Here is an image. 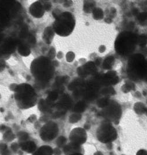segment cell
Segmentation results:
<instances>
[{
    "mask_svg": "<svg viewBox=\"0 0 147 155\" xmlns=\"http://www.w3.org/2000/svg\"><path fill=\"white\" fill-rule=\"evenodd\" d=\"M117 137L115 129L109 124H104L98 128L97 137L99 141L103 143H109L114 141Z\"/></svg>",
    "mask_w": 147,
    "mask_h": 155,
    "instance_id": "1",
    "label": "cell"
},
{
    "mask_svg": "<svg viewBox=\"0 0 147 155\" xmlns=\"http://www.w3.org/2000/svg\"><path fill=\"white\" fill-rule=\"evenodd\" d=\"M58 133V128L55 124L49 123L42 127L40 132V137L44 141L53 140Z\"/></svg>",
    "mask_w": 147,
    "mask_h": 155,
    "instance_id": "2",
    "label": "cell"
},
{
    "mask_svg": "<svg viewBox=\"0 0 147 155\" xmlns=\"http://www.w3.org/2000/svg\"><path fill=\"white\" fill-rule=\"evenodd\" d=\"M69 139L71 143L80 147L86 141L87 134L83 128H77L72 130Z\"/></svg>",
    "mask_w": 147,
    "mask_h": 155,
    "instance_id": "3",
    "label": "cell"
},
{
    "mask_svg": "<svg viewBox=\"0 0 147 155\" xmlns=\"http://www.w3.org/2000/svg\"><path fill=\"white\" fill-rule=\"evenodd\" d=\"M19 146L22 150L25 151L28 153H33L36 149L37 145L33 141H27L19 142Z\"/></svg>",
    "mask_w": 147,
    "mask_h": 155,
    "instance_id": "4",
    "label": "cell"
},
{
    "mask_svg": "<svg viewBox=\"0 0 147 155\" xmlns=\"http://www.w3.org/2000/svg\"><path fill=\"white\" fill-rule=\"evenodd\" d=\"M53 149L48 145H44L36 149L32 155H52Z\"/></svg>",
    "mask_w": 147,
    "mask_h": 155,
    "instance_id": "5",
    "label": "cell"
},
{
    "mask_svg": "<svg viewBox=\"0 0 147 155\" xmlns=\"http://www.w3.org/2000/svg\"><path fill=\"white\" fill-rule=\"evenodd\" d=\"M80 147L75 145L72 143H69L68 145H65L63 147V152L66 155H71L75 153H80Z\"/></svg>",
    "mask_w": 147,
    "mask_h": 155,
    "instance_id": "6",
    "label": "cell"
},
{
    "mask_svg": "<svg viewBox=\"0 0 147 155\" xmlns=\"http://www.w3.org/2000/svg\"><path fill=\"white\" fill-rule=\"evenodd\" d=\"M0 153L1 155H10V152L5 143H0Z\"/></svg>",
    "mask_w": 147,
    "mask_h": 155,
    "instance_id": "7",
    "label": "cell"
},
{
    "mask_svg": "<svg viewBox=\"0 0 147 155\" xmlns=\"http://www.w3.org/2000/svg\"><path fill=\"white\" fill-rule=\"evenodd\" d=\"M4 138L8 141V142H10L12 141L13 140H14L15 137L14 135L12 134L11 132H9L8 131L7 133H6L4 135Z\"/></svg>",
    "mask_w": 147,
    "mask_h": 155,
    "instance_id": "8",
    "label": "cell"
},
{
    "mask_svg": "<svg viewBox=\"0 0 147 155\" xmlns=\"http://www.w3.org/2000/svg\"><path fill=\"white\" fill-rule=\"evenodd\" d=\"M65 143H66V138L63 137H59L56 141V145L59 147H62L63 146H65Z\"/></svg>",
    "mask_w": 147,
    "mask_h": 155,
    "instance_id": "9",
    "label": "cell"
},
{
    "mask_svg": "<svg viewBox=\"0 0 147 155\" xmlns=\"http://www.w3.org/2000/svg\"><path fill=\"white\" fill-rule=\"evenodd\" d=\"M18 138H19V140L20 141V142L28 141V134L25 133H21V134L19 135Z\"/></svg>",
    "mask_w": 147,
    "mask_h": 155,
    "instance_id": "10",
    "label": "cell"
},
{
    "mask_svg": "<svg viewBox=\"0 0 147 155\" xmlns=\"http://www.w3.org/2000/svg\"><path fill=\"white\" fill-rule=\"evenodd\" d=\"M11 149L14 152H16L18 151L19 149L20 148V146H19V144L16 143V142H14L11 144Z\"/></svg>",
    "mask_w": 147,
    "mask_h": 155,
    "instance_id": "11",
    "label": "cell"
},
{
    "mask_svg": "<svg viewBox=\"0 0 147 155\" xmlns=\"http://www.w3.org/2000/svg\"><path fill=\"white\" fill-rule=\"evenodd\" d=\"M105 61H105V63L104 64V66L105 68H108L109 66L110 65H111V62L113 61V59L112 57H109L107 59H106Z\"/></svg>",
    "mask_w": 147,
    "mask_h": 155,
    "instance_id": "12",
    "label": "cell"
},
{
    "mask_svg": "<svg viewBox=\"0 0 147 155\" xmlns=\"http://www.w3.org/2000/svg\"><path fill=\"white\" fill-rule=\"evenodd\" d=\"M94 15H97V18H100L102 17V11L100 9H97L94 12Z\"/></svg>",
    "mask_w": 147,
    "mask_h": 155,
    "instance_id": "13",
    "label": "cell"
},
{
    "mask_svg": "<svg viewBox=\"0 0 147 155\" xmlns=\"http://www.w3.org/2000/svg\"><path fill=\"white\" fill-rule=\"evenodd\" d=\"M79 117H80V116L79 115L72 116L70 118V121L72 123H75V122H76L77 121L79 120Z\"/></svg>",
    "mask_w": 147,
    "mask_h": 155,
    "instance_id": "14",
    "label": "cell"
},
{
    "mask_svg": "<svg viewBox=\"0 0 147 155\" xmlns=\"http://www.w3.org/2000/svg\"><path fill=\"white\" fill-rule=\"evenodd\" d=\"M53 154L54 155H61V151L60 149L58 148H55L53 149Z\"/></svg>",
    "mask_w": 147,
    "mask_h": 155,
    "instance_id": "15",
    "label": "cell"
},
{
    "mask_svg": "<svg viewBox=\"0 0 147 155\" xmlns=\"http://www.w3.org/2000/svg\"><path fill=\"white\" fill-rule=\"evenodd\" d=\"M139 19L141 21H143V20H145L147 18V14L146 13H144V14H141L140 15V16L139 17Z\"/></svg>",
    "mask_w": 147,
    "mask_h": 155,
    "instance_id": "16",
    "label": "cell"
},
{
    "mask_svg": "<svg viewBox=\"0 0 147 155\" xmlns=\"http://www.w3.org/2000/svg\"><path fill=\"white\" fill-rule=\"evenodd\" d=\"M137 155H147V152L145 150H140L137 152Z\"/></svg>",
    "mask_w": 147,
    "mask_h": 155,
    "instance_id": "17",
    "label": "cell"
},
{
    "mask_svg": "<svg viewBox=\"0 0 147 155\" xmlns=\"http://www.w3.org/2000/svg\"><path fill=\"white\" fill-rule=\"evenodd\" d=\"M82 155V153H73V154H71V155Z\"/></svg>",
    "mask_w": 147,
    "mask_h": 155,
    "instance_id": "18",
    "label": "cell"
}]
</instances>
